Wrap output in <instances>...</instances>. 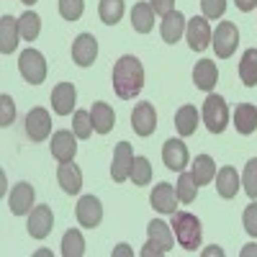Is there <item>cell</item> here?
I'll return each mask as SVG.
<instances>
[{"mask_svg": "<svg viewBox=\"0 0 257 257\" xmlns=\"http://www.w3.org/2000/svg\"><path fill=\"white\" fill-rule=\"evenodd\" d=\"M111 82H113V90H116V95L121 100H132L134 95H139L142 88H144V67H142L139 57L123 54L113 64Z\"/></svg>", "mask_w": 257, "mask_h": 257, "instance_id": "obj_1", "label": "cell"}, {"mask_svg": "<svg viewBox=\"0 0 257 257\" xmlns=\"http://www.w3.org/2000/svg\"><path fill=\"white\" fill-rule=\"evenodd\" d=\"M173 231H175V242L188 249V252H196L201 247V221L188 211H175L173 213Z\"/></svg>", "mask_w": 257, "mask_h": 257, "instance_id": "obj_2", "label": "cell"}, {"mask_svg": "<svg viewBox=\"0 0 257 257\" xmlns=\"http://www.w3.org/2000/svg\"><path fill=\"white\" fill-rule=\"evenodd\" d=\"M203 123L211 134H221L226 123H229V108L221 95L208 93V98L203 100Z\"/></svg>", "mask_w": 257, "mask_h": 257, "instance_id": "obj_3", "label": "cell"}, {"mask_svg": "<svg viewBox=\"0 0 257 257\" xmlns=\"http://www.w3.org/2000/svg\"><path fill=\"white\" fill-rule=\"evenodd\" d=\"M18 70H21V75H24L26 82L41 85L47 80V59L36 49H26V52H21V57H18Z\"/></svg>", "mask_w": 257, "mask_h": 257, "instance_id": "obj_4", "label": "cell"}, {"mask_svg": "<svg viewBox=\"0 0 257 257\" xmlns=\"http://www.w3.org/2000/svg\"><path fill=\"white\" fill-rule=\"evenodd\" d=\"M213 49H216V57L219 59H229L234 52H237V44H239V31H237V24L231 21H221L213 31V39H211Z\"/></svg>", "mask_w": 257, "mask_h": 257, "instance_id": "obj_5", "label": "cell"}, {"mask_svg": "<svg viewBox=\"0 0 257 257\" xmlns=\"http://www.w3.org/2000/svg\"><path fill=\"white\" fill-rule=\"evenodd\" d=\"M185 39H188V47L193 52H203L211 47V39H213V31L208 26V18L206 16H196L188 21L185 26Z\"/></svg>", "mask_w": 257, "mask_h": 257, "instance_id": "obj_6", "label": "cell"}, {"mask_svg": "<svg viewBox=\"0 0 257 257\" xmlns=\"http://www.w3.org/2000/svg\"><path fill=\"white\" fill-rule=\"evenodd\" d=\"M52 134V116L47 108H31L26 116V137L31 142H44Z\"/></svg>", "mask_w": 257, "mask_h": 257, "instance_id": "obj_7", "label": "cell"}, {"mask_svg": "<svg viewBox=\"0 0 257 257\" xmlns=\"http://www.w3.org/2000/svg\"><path fill=\"white\" fill-rule=\"evenodd\" d=\"M29 234L34 239H47L49 231L54 229V213L49 206H36L29 213V224H26Z\"/></svg>", "mask_w": 257, "mask_h": 257, "instance_id": "obj_8", "label": "cell"}, {"mask_svg": "<svg viewBox=\"0 0 257 257\" xmlns=\"http://www.w3.org/2000/svg\"><path fill=\"white\" fill-rule=\"evenodd\" d=\"M132 128L139 137H152L157 128V111L152 103H137L132 111Z\"/></svg>", "mask_w": 257, "mask_h": 257, "instance_id": "obj_9", "label": "cell"}, {"mask_svg": "<svg viewBox=\"0 0 257 257\" xmlns=\"http://www.w3.org/2000/svg\"><path fill=\"white\" fill-rule=\"evenodd\" d=\"M98 57V39L93 34H80L72 41V62L77 67H90Z\"/></svg>", "mask_w": 257, "mask_h": 257, "instance_id": "obj_10", "label": "cell"}, {"mask_svg": "<svg viewBox=\"0 0 257 257\" xmlns=\"http://www.w3.org/2000/svg\"><path fill=\"white\" fill-rule=\"evenodd\" d=\"M75 213H77L80 226H85V229H95V226H100V221H103V206H100V201H98L95 196H82V198L77 201Z\"/></svg>", "mask_w": 257, "mask_h": 257, "instance_id": "obj_11", "label": "cell"}, {"mask_svg": "<svg viewBox=\"0 0 257 257\" xmlns=\"http://www.w3.org/2000/svg\"><path fill=\"white\" fill-rule=\"evenodd\" d=\"M52 157L57 162H72L75 155H77V142H75V134L67 132V128H59V132L52 134Z\"/></svg>", "mask_w": 257, "mask_h": 257, "instance_id": "obj_12", "label": "cell"}, {"mask_svg": "<svg viewBox=\"0 0 257 257\" xmlns=\"http://www.w3.org/2000/svg\"><path fill=\"white\" fill-rule=\"evenodd\" d=\"M132 165H134V152L128 142H118L113 149V165H111V175L116 183H123L132 175Z\"/></svg>", "mask_w": 257, "mask_h": 257, "instance_id": "obj_13", "label": "cell"}, {"mask_svg": "<svg viewBox=\"0 0 257 257\" xmlns=\"http://www.w3.org/2000/svg\"><path fill=\"white\" fill-rule=\"evenodd\" d=\"M190 155H188V147L183 144V139H167L162 147V162L167 170H175V173H183L185 165H188Z\"/></svg>", "mask_w": 257, "mask_h": 257, "instance_id": "obj_14", "label": "cell"}, {"mask_svg": "<svg viewBox=\"0 0 257 257\" xmlns=\"http://www.w3.org/2000/svg\"><path fill=\"white\" fill-rule=\"evenodd\" d=\"M34 198H36V193L29 183H18L13 190H11V196H8V208L13 216H24V213H31V206H34Z\"/></svg>", "mask_w": 257, "mask_h": 257, "instance_id": "obj_15", "label": "cell"}, {"mask_svg": "<svg viewBox=\"0 0 257 257\" xmlns=\"http://www.w3.org/2000/svg\"><path fill=\"white\" fill-rule=\"evenodd\" d=\"M149 203H152L155 211L170 213V216H173V213L178 211V193H175V188L170 183H160V185H155L152 196H149Z\"/></svg>", "mask_w": 257, "mask_h": 257, "instance_id": "obj_16", "label": "cell"}, {"mask_svg": "<svg viewBox=\"0 0 257 257\" xmlns=\"http://www.w3.org/2000/svg\"><path fill=\"white\" fill-rule=\"evenodd\" d=\"M75 100H77V90L72 82H59L52 90V108L59 116H70L75 108Z\"/></svg>", "mask_w": 257, "mask_h": 257, "instance_id": "obj_17", "label": "cell"}, {"mask_svg": "<svg viewBox=\"0 0 257 257\" xmlns=\"http://www.w3.org/2000/svg\"><path fill=\"white\" fill-rule=\"evenodd\" d=\"M193 82H196L198 90H206L211 93L213 88H216L219 82V70H216V62L211 59H201L196 67H193Z\"/></svg>", "mask_w": 257, "mask_h": 257, "instance_id": "obj_18", "label": "cell"}, {"mask_svg": "<svg viewBox=\"0 0 257 257\" xmlns=\"http://www.w3.org/2000/svg\"><path fill=\"white\" fill-rule=\"evenodd\" d=\"M185 26H188L185 16H183L180 11H173V13L162 16L160 34H162V39L167 41V44H175V41H180V36L185 34Z\"/></svg>", "mask_w": 257, "mask_h": 257, "instance_id": "obj_19", "label": "cell"}, {"mask_svg": "<svg viewBox=\"0 0 257 257\" xmlns=\"http://www.w3.org/2000/svg\"><path fill=\"white\" fill-rule=\"evenodd\" d=\"M57 180H59L62 190L70 193V196H77L80 188H82V173H80V167L75 162H59Z\"/></svg>", "mask_w": 257, "mask_h": 257, "instance_id": "obj_20", "label": "cell"}, {"mask_svg": "<svg viewBox=\"0 0 257 257\" xmlns=\"http://www.w3.org/2000/svg\"><path fill=\"white\" fill-rule=\"evenodd\" d=\"M234 128L239 134L249 137L257 132V105L252 103H239L237 111H234Z\"/></svg>", "mask_w": 257, "mask_h": 257, "instance_id": "obj_21", "label": "cell"}, {"mask_svg": "<svg viewBox=\"0 0 257 257\" xmlns=\"http://www.w3.org/2000/svg\"><path fill=\"white\" fill-rule=\"evenodd\" d=\"M147 234H149V242H155L165 254L173 249V244H175V237H173V226L170 224H165L162 219H155V221H149V226H147Z\"/></svg>", "mask_w": 257, "mask_h": 257, "instance_id": "obj_22", "label": "cell"}, {"mask_svg": "<svg viewBox=\"0 0 257 257\" xmlns=\"http://www.w3.org/2000/svg\"><path fill=\"white\" fill-rule=\"evenodd\" d=\"M18 36H21L18 18H13V16H3V18H0V52H3V54L16 52Z\"/></svg>", "mask_w": 257, "mask_h": 257, "instance_id": "obj_23", "label": "cell"}, {"mask_svg": "<svg viewBox=\"0 0 257 257\" xmlns=\"http://www.w3.org/2000/svg\"><path fill=\"white\" fill-rule=\"evenodd\" d=\"M90 118H93V128H95L98 134H108L111 128H113V123H116V113H113V108H111L108 103H103V100L93 103Z\"/></svg>", "mask_w": 257, "mask_h": 257, "instance_id": "obj_24", "label": "cell"}, {"mask_svg": "<svg viewBox=\"0 0 257 257\" xmlns=\"http://www.w3.org/2000/svg\"><path fill=\"white\" fill-rule=\"evenodd\" d=\"M216 190H219V196L221 198H234L239 193V175H237V170L234 167H221L219 173H216Z\"/></svg>", "mask_w": 257, "mask_h": 257, "instance_id": "obj_25", "label": "cell"}, {"mask_svg": "<svg viewBox=\"0 0 257 257\" xmlns=\"http://www.w3.org/2000/svg\"><path fill=\"white\" fill-rule=\"evenodd\" d=\"M132 26L137 34H149L155 29V8L149 3H137L132 8Z\"/></svg>", "mask_w": 257, "mask_h": 257, "instance_id": "obj_26", "label": "cell"}, {"mask_svg": "<svg viewBox=\"0 0 257 257\" xmlns=\"http://www.w3.org/2000/svg\"><path fill=\"white\" fill-rule=\"evenodd\" d=\"M175 128L180 137H193L198 128V111L196 105H183V108L175 113Z\"/></svg>", "mask_w": 257, "mask_h": 257, "instance_id": "obj_27", "label": "cell"}, {"mask_svg": "<svg viewBox=\"0 0 257 257\" xmlns=\"http://www.w3.org/2000/svg\"><path fill=\"white\" fill-rule=\"evenodd\" d=\"M190 173L196 178L198 185H208L213 178H216V162H213L208 155H198L190 165Z\"/></svg>", "mask_w": 257, "mask_h": 257, "instance_id": "obj_28", "label": "cell"}, {"mask_svg": "<svg viewBox=\"0 0 257 257\" xmlns=\"http://www.w3.org/2000/svg\"><path fill=\"white\" fill-rule=\"evenodd\" d=\"M239 77L247 88H254L257 85V49H247L242 54V62H239Z\"/></svg>", "mask_w": 257, "mask_h": 257, "instance_id": "obj_29", "label": "cell"}, {"mask_svg": "<svg viewBox=\"0 0 257 257\" xmlns=\"http://www.w3.org/2000/svg\"><path fill=\"white\" fill-rule=\"evenodd\" d=\"M62 254L64 257H82L85 254V239L80 229H70L62 237Z\"/></svg>", "mask_w": 257, "mask_h": 257, "instance_id": "obj_30", "label": "cell"}, {"mask_svg": "<svg viewBox=\"0 0 257 257\" xmlns=\"http://www.w3.org/2000/svg\"><path fill=\"white\" fill-rule=\"evenodd\" d=\"M98 16L105 26H116L123 16V0H100L98 3Z\"/></svg>", "mask_w": 257, "mask_h": 257, "instance_id": "obj_31", "label": "cell"}, {"mask_svg": "<svg viewBox=\"0 0 257 257\" xmlns=\"http://www.w3.org/2000/svg\"><path fill=\"white\" fill-rule=\"evenodd\" d=\"M175 193H178V201L183 203H193L198 196V183L193 178V173H183L178 178V185H175Z\"/></svg>", "mask_w": 257, "mask_h": 257, "instance_id": "obj_32", "label": "cell"}, {"mask_svg": "<svg viewBox=\"0 0 257 257\" xmlns=\"http://www.w3.org/2000/svg\"><path fill=\"white\" fill-rule=\"evenodd\" d=\"M18 31H21V39L34 41L39 36V31H41V18L34 11H26L24 16L18 18Z\"/></svg>", "mask_w": 257, "mask_h": 257, "instance_id": "obj_33", "label": "cell"}, {"mask_svg": "<svg viewBox=\"0 0 257 257\" xmlns=\"http://www.w3.org/2000/svg\"><path fill=\"white\" fill-rule=\"evenodd\" d=\"M128 180H132L134 185H149V183H152V165H149L147 157H134Z\"/></svg>", "mask_w": 257, "mask_h": 257, "instance_id": "obj_34", "label": "cell"}, {"mask_svg": "<svg viewBox=\"0 0 257 257\" xmlns=\"http://www.w3.org/2000/svg\"><path fill=\"white\" fill-rule=\"evenodd\" d=\"M72 128H75V137H77V139H90V134L95 132V128H93V118H90V111H75Z\"/></svg>", "mask_w": 257, "mask_h": 257, "instance_id": "obj_35", "label": "cell"}, {"mask_svg": "<svg viewBox=\"0 0 257 257\" xmlns=\"http://www.w3.org/2000/svg\"><path fill=\"white\" fill-rule=\"evenodd\" d=\"M242 185H244V193L254 201L257 198V157H252L244 167V175H242Z\"/></svg>", "mask_w": 257, "mask_h": 257, "instance_id": "obj_36", "label": "cell"}, {"mask_svg": "<svg viewBox=\"0 0 257 257\" xmlns=\"http://www.w3.org/2000/svg\"><path fill=\"white\" fill-rule=\"evenodd\" d=\"M85 13V0H59V16L64 21H80Z\"/></svg>", "mask_w": 257, "mask_h": 257, "instance_id": "obj_37", "label": "cell"}, {"mask_svg": "<svg viewBox=\"0 0 257 257\" xmlns=\"http://www.w3.org/2000/svg\"><path fill=\"white\" fill-rule=\"evenodd\" d=\"M16 118V105L11 95H0V126H11Z\"/></svg>", "mask_w": 257, "mask_h": 257, "instance_id": "obj_38", "label": "cell"}, {"mask_svg": "<svg viewBox=\"0 0 257 257\" xmlns=\"http://www.w3.org/2000/svg\"><path fill=\"white\" fill-rule=\"evenodd\" d=\"M201 11L206 18H221L224 11H226V0H201Z\"/></svg>", "mask_w": 257, "mask_h": 257, "instance_id": "obj_39", "label": "cell"}, {"mask_svg": "<svg viewBox=\"0 0 257 257\" xmlns=\"http://www.w3.org/2000/svg\"><path fill=\"white\" fill-rule=\"evenodd\" d=\"M242 224H244V229H247L249 237H257V203H249V206L244 208Z\"/></svg>", "mask_w": 257, "mask_h": 257, "instance_id": "obj_40", "label": "cell"}, {"mask_svg": "<svg viewBox=\"0 0 257 257\" xmlns=\"http://www.w3.org/2000/svg\"><path fill=\"white\" fill-rule=\"evenodd\" d=\"M149 6L155 8V13L167 16V13H173V8H175V0H149Z\"/></svg>", "mask_w": 257, "mask_h": 257, "instance_id": "obj_41", "label": "cell"}, {"mask_svg": "<svg viewBox=\"0 0 257 257\" xmlns=\"http://www.w3.org/2000/svg\"><path fill=\"white\" fill-rule=\"evenodd\" d=\"M234 3H237V8L244 11V13H249L252 8H257V0H234Z\"/></svg>", "mask_w": 257, "mask_h": 257, "instance_id": "obj_42", "label": "cell"}, {"mask_svg": "<svg viewBox=\"0 0 257 257\" xmlns=\"http://www.w3.org/2000/svg\"><path fill=\"white\" fill-rule=\"evenodd\" d=\"M252 254H257V244H247L242 249V257H252Z\"/></svg>", "mask_w": 257, "mask_h": 257, "instance_id": "obj_43", "label": "cell"}, {"mask_svg": "<svg viewBox=\"0 0 257 257\" xmlns=\"http://www.w3.org/2000/svg\"><path fill=\"white\" fill-rule=\"evenodd\" d=\"M113 254H132V249H128V244H118V249H113Z\"/></svg>", "mask_w": 257, "mask_h": 257, "instance_id": "obj_44", "label": "cell"}, {"mask_svg": "<svg viewBox=\"0 0 257 257\" xmlns=\"http://www.w3.org/2000/svg\"><path fill=\"white\" fill-rule=\"evenodd\" d=\"M206 254H219V257H221V254H224V249H219V247H216V249H208Z\"/></svg>", "mask_w": 257, "mask_h": 257, "instance_id": "obj_45", "label": "cell"}, {"mask_svg": "<svg viewBox=\"0 0 257 257\" xmlns=\"http://www.w3.org/2000/svg\"><path fill=\"white\" fill-rule=\"evenodd\" d=\"M21 3H26V6H34V3H36V0H21Z\"/></svg>", "mask_w": 257, "mask_h": 257, "instance_id": "obj_46", "label": "cell"}]
</instances>
